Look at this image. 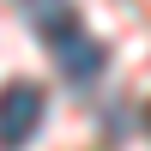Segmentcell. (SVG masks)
<instances>
[{
	"instance_id": "6da1fadb",
	"label": "cell",
	"mask_w": 151,
	"mask_h": 151,
	"mask_svg": "<svg viewBox=\"0 0 151 151\" xmlns=\"http://www.w3.org/2000/svg\"><path fill=\"white\" fill-rule=\"evenodd\" d=\"M36 127H42V91L24 79L6 85L0 91V151H24Z\"/></svg>"
},
{
	"instance_id": "7a4b0ae2",
	"label": "cell",
	"mask_w": 151,
	"mask_h": 151,
	"mask_svg": "<svg viewBox=\"0 0 151 151\" xmlns=\"http://www.w3.org/2000/svg\"><path fill=\"white\" fill-rule=\"evenodd\" d=\"M48 55L60 60V73H67L73 85H85V79H97V73H103V55H109V48L97 42V36H85V24H73V30L48 36Z\"/></svg>"
},
{
	"instance_id": "3957f363",
	"label": "cell",
	"mask_w": 151,
	"mask_h": 151,
	"mask_svg": "<svg viewBox=\"0 0 151 151\" xmlns=\"http://www.w3.org/2000/svg\"><path fill=\"white\" fill-rule=\"evenodd\" d=\"M30 24H36V36H60V30H73L79 24V12H73V0H30Z\"/></svg>"
}]
</instances>
